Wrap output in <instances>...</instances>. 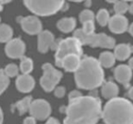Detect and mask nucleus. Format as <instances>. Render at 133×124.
Segmentation results:
<instances>
[{"instance_id":"1","label":"nucleus","mask_w":133,"mask_h":124,"mask_svg":"<svg viewBox=\"0 0 133 124\" xmlns=\"http://www.w3.org/2000/svg\"><path fill=\"white\" fill-rule=\"evenodd\" d=\"M102 108L98 97L83 95L69 101L63 124H98L101 120Z\"/></svg>"},{"instance_id":"2","label":"nucleus","mask_w":133,"mask_h":124,"mask_svg":"<svg viewBox=\"0 0 133 124\" xmlns=\"http://www.w3.org/2000/svg\"><path fill=\"white\" fill-rule=\"evenodd\" d=\"M76 86L80 89L91 90L98 89L105 81L104 68L98 58L94 57H84L77 71L74 73Z\"/></svg>"},{"instance_id":"3","label":"nucleus","mask_w":133,"mask_h":124,"mask_svg":"<svg viewBox=\"0 0 133 124\" xmlns=\"http://www.w3.org/2000/svg\"><path fill=\"white\" fill-rule=\"evenodd\" d=\"M101 120L105 124H133V103L123 97L110 99L102 108Z\"/></svg>"},{"instance_id":"4","label":"nucleus","mask_w":133,"mask_h":124,"mask_svg":"<svg viewBox=\"0 0 133 124\" xmlns=\"http://www.w3.org/2000/svg\"><path fill=\"white\" fill-rule=\"evenodd\" d=\"M82 43L76 37H68L65 39H60L57 43L54 42L51 47L55 49V64L57 68H60L61 60L66 56L69 54H77L82 57L83 55V48Z\"/></svg>"},{"instance_id":"5","label":"nucleus","mask_w":133,"mask_h":124,"mask_svg":"<svg viewBox=\"0 0 133 124\" xmlns=\"http://www.w3.org/2000/svg\"><path fill=\"white\" fill-rule=\"evenodd\" d=\"M24 3L36 16L48 17L62 9L65 0H24Z\"/></svg>"},{"instance_id":"6","label":"nucleus","mask_w":133,"mask_h":124,"mask_svg":"<svg viewBox=\"0 0 133 124\" xmlns=\"http://www.w3.org/2000/svg\"><path fill=\"white\" fill-rule=\"evenodd\" d=\"M74 37L79 39L82 45H88L91 48H102L112 49L116 46V40L113 37H109L104 33H93L90 35H87L80 28V29H77L74 32Z\"/></svg>"},{"instance_id":"7","label":"nucleus","mask_w":133,"mask_h":124,"mask_svg":"<svg viewBox=\"0 0 133 124\" xmlns=\"http://www.w3.org/2000/svg\"><path fill=\"white\" fill-rule=\"evenodd\" d=\"M41 69L43 73L39 79L40 87L45 92H51L58 86L63 78V73L50 63H44Z\"/></svg>"},{"instance_id":"8","label":"nucleus","mask_w":133,"mask_h":124,"mask_svg":"<svg viewBox=\"0 0 133 124\" xmlns=\"http://www.w3.org/2000/svg\"><path fill=\"white\" fill-rule=\"evenodd\" d=\"M28 112L29 115L37 119V120L44 121L51 116L52 107L45 99H36L32 100Z\"/></svg>"},{"instance_id":"9","label":"nucleus","mask_w":133,"mask_h":124,"mask_svg":"<svg viewBox=\"0 0 133 124\" xmlns=\"http://www.w3.org/2000/svg\"><path fill=\"white\" fill-rule=\"evenodd\" d=\"M5 53L9 58L17 59L21 58L25 56L26 53V44L22 39L18 38H12L5 47Z\"/></svg>"},{"instance_id":"10","label":"nucleus","mask_w":133,"mask_h":124,"mask_svg":"<svg viewBox=\"0 0 133 124\" xmlns=\"http://www.w3.org/2000/svg\"><path fill=\"white\" fill-rule=\"evenodd\" d=\"M132 69L129 65L121 64V65L117 66L113 71V76L117 82L123 85L126 89L129 88V83L132 79L133 73Z\"/></svg>"},{"instance_id":"11","label":"nucleus","mask_w":133,"mask_h":124,"mask_svg":"<svg viewBox=\"0 0 133 124\" xmlns=\"http://www.w3.org/2000/svg\"><path fill=\"white\" fill-rule=\"evenodd\" d=\"M20 25L23 30L29 35H38L42 31V24L36 16H28L20 18Z\"/></svg>"},{"instance_id":"12","label":"nucleus","mask_w":133,"mask_h":124,"mask_svg":"<svg viewBox=\"0 0 133 124\" xmlns=\"http://www.w3.org/2000/svg\"><path fill=\"white\" fill-rule=\"evenodd\" d=\"M36 87V80L30 74H19L16 80V88L23 94L30 93Z\"/></svg>"},{"instance_id":"13","label":"nucleus","mask_w":133,"mask_h":124,"mask_svg":"<svg viewBox=\"0 0 133 124\" xmlns=\"http://www.w3.org/2000/svg\"><path fill=\"white\" fill-rule=\"evenodd\" d=\"M129 20L124 15L116 14L110 17L109 28L111 32L115 34H122L129 29Z\"/></svg>"},{"instance_id":"14","label":"nucleus","mask_w":133,"mask_h":124,"mask_svg":"<svg viewBox=\"0 0 133 124\" xmlns=\"http://www.w3.org/2000/svg\"><path fill=\"white\" fill-rule=\"evenodd\" d=\"M55 42L54 35L48 30H42L37 37V50L40 53H46Z\"/></svg>"},{"instance_id":"15","label":"nucleus","mask_w":133,"mask_h":124,"mask_svg":"<svg viewBox=\"0 0 133 124\" xmlns=\"http://www.w3.org/2000/svg\"><path fill=\"white\" fill-rule=\"evenodd\" d=\"M81 56L77 54H69L61 60L60 68L66 72L75 73L81 63Z\"/></svg>"},{"instance_id":"16","label":"nucleus","mask_w":133,"mask_h":124,"mask_svg":"<svg viewBox=\"0 0 133 124\" xmlns=\"http://www.w3.org/2000/svg\"><path fill=\"white\" fill-rule=\"evenodd\" d=\"M100 93L105 100H109L110 99L118 96L119 88H118V84L116 82L112 81V80H108V81L105 80L100 87Z\"/></svg>"},{"instance_id":"17","label":"nucleus","mask_w":133,"mask_h":124,"mask_svg":"<svg viewBox=\"0 0 133 124\" xmlns=\"http://www.w3.org/2000/svg\"><path fill=\"white\" fill-rule=\"evenodd\" d=\"M33 100V98L32 96H26L24 97L21 100H17L15 104H12L11 105V111L14 112V111L17 109L18 111V114L20 115H24L26 114V112L29 111L30 109V105H31V102Z\"/></svg>"},{"instance_id":"18","label":"nucleus","mask_w":133,"mask_h":124,"mask_svg":"<svg viewBox=\"0 0 133 124\" xmlns=\"http://www.w3.org/2000/svg\"><path fill=\"white\" fill-rule=\"evenodd\" d=\"M114 55L116 57L117 60L125 61L128 58H129L130 55L132 54L130 49V45L121 43V44L116 45L114 48Z\"/></svg>"},{"instance_id":"19","label":"nucleus","mask_w":133,"mask_h":124,"mask_svg":"<svg viewBox=\"0 0 133 124\" xmlns=\"http://www.w3.org/2000/svg\"><path fill=\"white\" fill-rule=\"evenodd\" d=\"M98 61H99L100 65L104 68V69H110L116 63V57H115L114 53L110 51H104L100 53L99 57H98Z\"/></svg>"},{"instance_id":"20","label":"nucleus","mask_w":133,"mask_h":124,"mask_svg":"<svg viewBox=\"0 0 133 124\" xmlns=\"http://www.w3.org/2000/svg\"><path fill=\"white\" fill-rule=\"evenodd\" d=\"M57 27L63 33H69L76 28V19L73 17H65L57 22Z\"/></svg>"},{"instance_id":"21","label":"nucleus","mask_w":133,"mask_h":124,"mask_svg":"<svg viewBox=\"0 0 133 124\" xmlns=\"http://www.w3.org/2000/svg\"><path fill=\"white\" fill-rule=\"evenodd\" d=\"M19 69L22 74H30L34 69V62L32 58L28 57H22L20 58Z\"/></svg>"},{"instance_id":"22","label":"nucleus","mask_w":133,"mask_h":124,"mask_svg":"<svg viewBox=\"0 0 133 124\" xmlns=\"http://www.w3.org/2000/svg\"><path fill=\"white\" fill-rule=\"evenodd\" d=\"M13 37V30L6 24H0V42L6 43Z\"/></svg>"},{"instance_id":"23","label":"nucleus","mask_w":133,"mask_h":124,"mask_svg":"<svg viewBox=\"0 0 133 124\" xmlns=\"http://www.w3.org/2000/svg\"><path fill=\"white\" fill-rule=\"evenodd\" d=\"M96 18L100 26L105 27V26H107V25H109L110 16H109V13L107 9L102 8V9H100L99 11L98 12V14H97V16H96Z\"/></svg>"},{"instance_id":"24","label":"nucleus","mask_w":133,"mask_h":124,"mask_svg":"<svg viewBox=\"0 0 133 124\" xmlns=\"http://www.w3.org/2000/svg\"><path fill=\"white\" fill-rule=\"evenodd\" d=\"M10 85V78L5 73L4 69H0V96L4 94Z\"/></svg>"},{"instance_id":"25","label":"nucleus","mask_w":133,"mask_h":124,"mask_svg":"<svg viewBox=\"0 0 133 124\" xmlns=\"http://www.w3.org/2000/svg\"><path fill=\"white\" fill-rule=\"evenodd\" d=\"M129 5L125 0H118L114 3V11L118 15H124L127 11H129Z\"/></svg>"},{"instance_id":"26","label":"nucleus","mask_w":133,"mask_h":124,"mask_svg":"<svg viewBox=\"0 0 133 124\" xmlns=\"http://www.w3.org/2000/svg\"><path fill=\"white\" fill-rule=\"evenodd\" d=\"M4 71L11 79V78H16V77L18 76L19 72H20V69H19V67L17 64L9 63L4 68Z\"/></svg>"},{"instance_id":"27","label":"nucleus","mask_w":133,"mask_h":124,"mask_svg":"<svg viewBox=\"0 0 133 124\" xmlns=\"http://www.w3.org/2000/svg\"><path fill=\"white\" fill-rule=\"evenodd\" d=\"M95 15L91 10L85 9L79 14V20L81 23L87 22V21H94Z\"/></svg>"},{"instance_id":"28","label":"nucleus","mask_w":133,"mask_h":124,"mask_svg":"<svg viewBox=\"0 0 133 124\" xmlns=\"http://www.w3.org/2000/svg\"><path fill=\"white\" fill-rule=\"evenodd\" d=\"M83 24V28H81L83 32L87 35H90L93 34L95 31V24L94 21H87V22L82 23Z\"/></svg>"},{"instance_id":"29","label":"nucleus","mask_w":133,"mask_h":124,"mask_svg":"<svg viewBox=\"0 0 133 124\" xmlns=\"http://www.w3.org/2000/svg\"><path fill=\"white\" fill-rule=\"evenodd\" d=\"M53 91H54V96L57 99H61L63 97H65V95L66 93V88L63 87V86H57Z\"/></svg>"},{"instance_id":"30","label":"nucleus","mask_w":133,"mask_h":124,"mask_svg":"<svg viewBox=\"0 0 133 124\" xmlns=\"http://www.w3.org/2000/svg\"><path fill=\"white\" fill-rule=\"evenodd\" d=\"M81 96H83V94L81 93V91H79L78 89H73L68 95V99H69V101H72L77 99L80 98Z\"/></svg>"},{"instance_id":"31","label":"nucleus","mask_w":133,"mask_h":124,"mask_svg":"<svg viewBox=\"0 0 133 124\" xmlns=\"http://www.w3.org/2000/svg\"><path fill=\"white\" fill-rule=\"evenodd\" d=\"M23 124H37V119L34 118L33 116L29 115L28 117H26L23 120Z\"/></svg>"},{"instance_id":"32","label":"nucleus","mask_w":133,"mask_h":124,"mask_svg":"<svg viewBox=\"0 0 133 124\" xmlns=\"http://www.w3.org/2000/svg\"><path fill=\"white\" fill-rule=\"evenodd\" d=\"M44 124H61V123H60V121H59V120H57V118L50 116L49 118H48V120H46V122H45Z\"/></svg>"},{"instance_id":"33","label":"nucleus","mask_w":133,"mask_h":124,"mask_svg":"<svg viewBox=\"0 0 133 124\" xmlns=\"http://www.w3.org/2000/svg\"><path fill=\"white\" fill-rule=\"evenodd\" d=\"M126 95H127V97L131 101H133V86H131V87H129V89H128V91H127V93H126Z\"/></svg>"},{"instance_id":"34","label":"nucleus","mask_w":133,"mask_h":124,"mask_svg":"<svg viewBox=\"0 0 133 124\" xmlns=\"http://www.w3.org/2000/svg\"><path fill=\"white\" fill-rule=\"evenodd\" d=\"M4 120H5L4 111H3L2 108L0 107V124H3V123H4Z\"/></svg>"},{"instance_id":"35","label":"nucleus","mask_w":133,"mask_h":124,"mask_svg":"<svg viewBox=\"0 0 133 124\" xmlns=\"http://www.w3.org/2000/svg\"><path fill=\"white\" fill-rule=\"evenodd\" d=\"M98 89H91V90H89V95H90V96H94V97H98Z\"/></svg>"},{"instance_id":"36","label":"nucleus","mask_w":133,"mask_h":124,"mask_svg":"<svg viewBox=\"0 0 133 124\" xmlns=\"http://www.w3.org/2000/svg\"><path fill=\"white\" fill-rule=\"evenodd\" d=\"M128 65H129V67L131 68V69L133 70V57L129 59V63H128Z\"/></svg>"},{"instance_id":"37","label":"nucleus","mask_w":133,"mask_h":124,"mask_svg":"<svg viewBox=\"0 0 133 124\" xmlns=\"http://www.w3.org/2000/svg\"><path fill=\"white\" fill-rule=\"evenodd\" d=\"M66 108H68V106H61L60 109H60V110H59V111H60L61 113H66Z\"/></svg>"},{"instance_id":"38","label":"nucleus","mask_w":133,"mask_h":124,"mask_svg":"<svg viewBox=\"0 0 133 124\" xmlns=\"http://www.w3.org/2000/svg\"><path fill=\"white\" fill-rule=\"evenodd\" d=\"M128 30H129V34H130V35H131V36H132V37H133V23H132V24L130 25V26L129 27V29H128Z\"/></svg>"},{"instance_id":"39","label":"nucleus","mask_w":133,"mask_h":124,"mask_svg":"<svg viewBox=\"0 0 133 124\" xmlns=\"http://www.w3.org/2000/svg\"><path fill=\"white\" fill-rule=\"evenodd\" d=\"M129 13H130V14H132V15H133V3H131V4L129 5Z\"/></svg>"},{"instance_id":"40","label":"nucleus","mask_w":133,"mask_h":124,"mask_svg":"<svg viewBox=\"0 0 133 124\" xmlns=\"http://www.w3.org/2000/svg\"><path fill=\"white\" fill-rule=\"evenodd\" d=\"M10 1H12V0H0V3H2V4H6V3H9Z\"/></svg>"},{"instance_id":"41","label":"nucleus","mask_w":133,"mask_h":124,"mask_svg":"<svg viewBox=\"0 0 133 124\" xmlns=\"http://www.w3.org/2000/svg\"><path fill=\"white\" fill-rule=\"evenodd\" d=\"M106 1L109 3H115V2H117L118 0H106Z\"/></svg>"},{"instance_id":"42","label":"nucleus","mask_w":133,"mask_h":124,"mask_svg":"<svg viewBox=\"0 0 133 124\" xmlns=\"http://www.w3.org/2000/svg\"><path fill=\"white\" fill-rule=\"evenodd\" d=\"M69 1H72V2H81V1H84V0H69Z\"/></svg>"},{"instance_id":"43","label":"nucleus","mask_w":133,"mask_h":124,"mask_svg":"<svg viewBox=\"0 0 133 124\" xmlns=\"http://www.w3.org/2000/svg\"><path fill=\"white\" fill-rule=\"evenodd\" d=\"M2 9H3V4L0 3V11H2Z\"/></svg>"},{"instance_id":"44","label":"nucleus","mask_w":133,"mask_h":124,"mask_svg":"<svg viewBox=\"0 0 133 124\" xmlns=\"http://www.w3.org/2000/svg\"><path fill=\"white\" fill-rule=\"evenodd\" d=\"M130 49H131V52L133 53V46H131V45H130Z\"/></svg>"},{"instance_id":"45","label":"nucleus","mask_w":133,"mask_h":124,"mask_svg":"<svg viewBox=\"0 0 133 124\" xmlns=\"http://www.w3.org/2000/svg\"><path fill=\"white\" fill-rule=\"evenodd\" d=\"M125 1H127V2H129V1H133V0H125Z\"/></svg>"},{"instance_id":"46","label":"nucleus","mask_w":133,"mask_h":124,"mask_svg":"<svg viewBox=\"0 0 133 124\" xmlns=\"http://www.w3.org/2000/svg\"><path fill=\"white\" fill-rule=\"evenodd\" d=\"M0 21H1V18H0Z\"/></svg>"},{"instance_id":"47","label":"nucleus","mask_w":133,"mask_h":124,"mask_svg":"<svg viewBox=\"0 0 133 124\" xmlns=\"http://www.w3.org/2000/svg\"><path fill=\"white\" fill-rule=\"evenodd\" d=\"M103 124H105V123H103Z\"/></svg>"}]
</instances>
